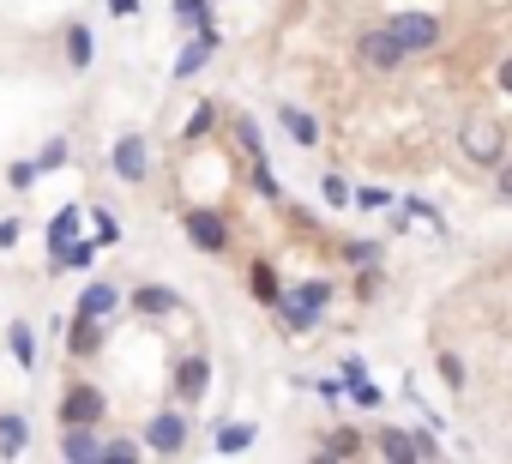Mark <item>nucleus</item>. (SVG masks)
Masks as SVG:
<instances>
[{
	"label": "nucleus",
	"mask_w": 512,
	"mask_h": 464,
	"mask_svg": "<svg viewBox=\"0 0 512 464\" xmlns=\"http://www.w3.org/2000/svg\"><path fill=\"white\" fill-rule=\"evenodd\" d=\"M181 236H187L199 254H229V217L211 211V205H187V211H181Z\"/></svg>",
	"instance_id": "nucleus-1"
},
{
	"label": "nucleus",
	"mask_w": 512,
	"mask_h": 464,
	"mask_svg": "<svg viewBox=\"0 0 512 464\" xmlns=\"http://www.w3.org/2000/svg\"><path fill=\"white\" fill-rule=\"evenodd\" d=\"M386 31H392L410 55H428V49H440V43H446L440 13H392V19H386Z\"/></svg>",
	"instance_id": "nucleus-2"
},
{
	"label": "nucleus",
	"mask_w": 512,
	"mask_h": 464,
	"mask_svg": "<svg viewBox=\"0 0 512 464\" xmlns=\"http://www.w3.org/2000/svg\"><path fill=\"white\" fill-rule=\"evenodd\" d=\"M85 223H91L85 205H61V211L49 217V272H67V254H73V242L85 236Z\"/></svg>",
	"instance_id": "nucleus-3"
},
{
	"label": "nucleus",
	"mask_w": 512,
	"mask_h": 464,
	"mask_svg": "<svg viewBox=\"0 0 512 464\" xmlns=\"http://www.w3.org/2000/svg\"><path fill=\"white\" fill-rule=\"evenodd\" d=\"M458 151H464L470 163H482V169H500V163H506V127H500V121H470V127L458 133Z\"/></svg>",
	"instance_id": "nucleus-4"
},
{
	"label": "nucleus",
	"mask_w": 512,
	"mask_h": 464,
	"mask_svg": "<svg viewBox=\"0 0 512 464\" xmlns=\"http://www.w3.org/2000/svg\"><path fill=\"white\" fill-rule=\"evenodd\" d=\"M61 422H97L103 428V416H109V392L97 386V380H67V392H61Z\"/></svg>",
	"instance_id": "nucleus-5"
},
{
	"label": "nucleus",
	"mask_w": 512,
	"mask_h": 464,
	"mask_svg": "<svg viewBox=\"0 0 512 464\" xmlns=\"http://www.w3.org/2000/svg\"><path fill=\"white\" fill-rule=\"evenodd\" d=\"M145 452H157V458L187 452V410H181V404H163V410L145 422Z\"/></svg>",
	"instance_id": "nucleus-6"
},
{
	"label": "nucleus",
	"mask_w": 512,
	"mask_h": 464,
	"mask_svg": "<svg viewBox=\"0 0 512 464\" xmlns=\"http://www.w3.org/2000/svg\"><path fill=\"white\" fill-rule=\"evenodd\" d=\"M217 49H223V31H217V19L193 25V31H187V49H181V55H175V67H169V79H193L205 61H217Z\"/></svg>",
	"instance_id": "nucleus-7"
},
{
	"label": "nucleus",
	"mask_w": 512,
	"mask_h": 464,
	"mask_svg": "<svg viewBox=\"0 0 512 464\" xmlns=\"http://www.w3.org/2000/svg\"><path fill=\"white\" fill-rule=\"evenodd\" d=\"M356 61L368 67V73H398L404 61H410V49L380 25V31H362V43H356Z\"/></svg>",
	"instance_id": "nucleus-8"
},
{
	"label": "nucleus",
	"mask_w": 512,
	"mask_h": 464,
	"mask_svg": "<svg viewBox=\"0 0 512 464\" xmlns=\"http://www.w3.org/2000/svg\"><path fill=\"white\" fill-rule=\"evenodd\" d=\"M109 169H115L127 187H145V181H151V151H145V139H139V133H121V139L109 145Z\"/></svg>",
	"instance_id": "nucleus-9"
},
{
	"label": "nucleus",
	"mask_w": 512,
	"mask_h": 464,
	"mask_svg": "<svg viewBox=\"0 0 512 464\" xmlns=\"http://www.w3.org/2000/svg\"><path fill=\"white\" fill-rule=\"evenodd\" d=\"M169 386H175V404H199V398H205V386H211V356H199V350L175 356Z\"/></svg>",
	"instance_id": "nucleus-10"
},
{
	"label": "nucleus",
	"mask_w": 512,
	"mask_h": 464,
	"mask_svg": "<svg viewBox=\"0 0 512 464\" xmlns=\"http://www.w3.org/2000/svg\"><path fill=\"white\" fill-rule=\"evenodd\" d=\"M61 458H67V464H103V434H97V422H61Z\"/></svg>",
	"instance_id": "nucleus-11"
},
{
	"label": "nucleus",
	"mask_w": 512,
	"mask_h": 464,
	"mask_svg": "<svg viewBox=\"0 0 512 464\" xmlns=\"http://www.w3.org/2000/svg\"><path fill=\"white\" fill-rule=\"evenodd\" d=\"M127 308H133L139 320H169V314H181V296H175L169 284H133Z\"/></svg>",
	"instance_id": "nucleus-12"
},
{
	"label": "nucleus",
	"mask_w": 512,
	"mask_h": 464,
	"mask_svg": "<svg viewBox=\"0 0 512 464\" xmlns=\"http://www.w3.org/2000/svg\"><path fill=\"white\" fill-rule=\"evenodd\" d=\"M247 296L260 302V308H278V302L290 296V284L278 278V266H272V260H253V266H247Z\"/></svg>",
	"instance_id": "nucleus-13"
},
{
	"label": "nucleus",
	"mask_w": 512,
	"mask_h": 464,
	"mask_svg": "<svg viewBox=\"0 0 512 464\" xmlns=\"http://www.w3.org/2000/svg\"><path fill=\"white\" fill-rule=\"evenodd\" d=\"M278 127H284V139L290 145H320V115H308L302 103H278Z\"/></svg>",
	"instance_id": "nucleus-14"
},
{
	"label": "nucleus",
	"mask_w": 512,
	"mask_h": 464,
	"mask_svg": "<svg viewBox=\"0 0 512 464\" xmlns=\"http://www.w3.org/2000/svg\"><path fill=\"white\" fill-rule=\"evenodd\" d=\"M103 320H91V314H73V326H67V356L73 362H91L97 350H103Z\"/></svg>",
	"instance_id": "nucleus-15"
},
{
	"label": "nucleus",
	"mask_w": 512,
	"mask_h": 464,
	"mask_svg": "<svg viewBox=\"0 0 512 464\" xmlns=\"http://www.w3.org/2000/svg\"><path fill=\"white\" fill-rule=\"evenodd\" d=\"M61 55H67V67H73V73H85V67L97 61V31H91L85 19H73V25H67V37H61Z\"/></svg>",
	"instance_id": "nucleus-16"
},
{
	"label": "nucleus",
	"mask_w": 512,
	"mask_h": 464,
	"mask_svg": "<svg viewBox=\"0 0 512 464\" xmlns=\"http://www.w3.org/2000/svg\"><path fill=\"white\" fill-rule=\"evenodd\" d=\"M73 314H91V320H109V314H121V284H109V278H91Z\"/></svg>",
	"instance_id": "nucleus-17"
},
{
	"label": "nucleus",
	"mask_w": 512,
	"mask_h": 464,
	"mask_svg": "<svg viewBox=\"0 0 512 464\" xmlns=\"http://www.w3.org/2000/svg\"><path fill=\"white\" fill-rule=\"evenodd\" d=\"M31 452V422L25 410H0V458H25Z\"/></svg>",
	"instance_id": "nucleus-18"
},
{
	"label": "nucleus",
	"mask_w": 512,
	"mask_h": 464,
	"mask_svg": "<svg viewBox=\"0 0 512 464\" xmlns=\"http://www.w3.org/2000/svg\"><path fill=\"white\" fill-rule=\"evenodd\" d=\"M211 440H217V458H241V452H253L260 428L253 422H223V428H211Z\"/></svg>",
	"instance_id": "nucleus-19"
},
{
	"label": "nucleus",
	"mask_w": 512,
	"mask_h": 464,
	"mask_svg": "<svg viewBox=\"0 0 512 464\" xmlns=\"http://www.w3.org/2000/svg\"><path fill=\"white\" fill-rule=\"evenodd\" d=\"M332 296H338V284H332V278H302V284H290V302H302V308H308V314H320V320H326Z\"/></svg>",
	"instance_id": "nucleus-20"
},
{
	"label": "nucleus",
	"mask_w": 512,
	"mask_h": 464,
	"mask_svg": "<svg viewBox=\"0 0 512 464\" xmlns=\"http://www.w3.org/2000/svg\"><path fill=\"white\" fill-rule=\"evenodd\" d=\"M374 452L392 458V464H410L416 458V434L410 428H374Z\"/></svg>",
	"instance_id": "nucleus-21"
},
{
	"label": "nucleus",
	"mask_w": 512,
	"mask_h": 464,
	"mask_svg": "<svg viewBox=\"0 0 512 464\" xmlns=\"http://www.w3.org/2000/svg\"><path fill=\"white\" fill-rule=\"evenodd\" d=\"M247 187L260 193V199H272V205H284V181H278L272 157H253V169H247Z\"/></svg>",
	"instance_id": "nucleus-22"
},
{
	"label": "nucleus",
	"mask_w": 512,
	"mask_h": 464,
	"mask_svg": "<svg viewBox=\"0 0 512 464\" xmlns=\"http://www.w3.org/2000/svg\"><path fill=\"white\" fill-rule=\"evenodd\" d=\"M362 452H368L362 428H332V434L320 440V458H362Z\"/></svg>",
	"instance_id": "nucleus-23"
},
{
	"label": "nucleus",
	"mask_w": 512,
	"mask_h": 464,
	"mask_svg": "<svg viewBox=\"0 0 512 464\" xmlns=\"http://www.w3.org/2000/svg\"><path fill=\"white\" fill-rule=\"evenodd\" d=\"M272 314L284 320V332H290V338H308V332H320V314H308V308H302V302H290V296H284Z\"/></svg>",
	"instance_id": "nucleus-24"
},
{
	"label": "nucleus",
	"mask_w": 512,
	"mask_h": 464,
	"mask_svg": "<svg viewBox=\"0 0 512 464\" xmlns=\"http://www.w3.org/2000/svg\"><path fill=\"white\" fill-rule=\"evenodd\" d=\"M7 350H13V362H19L25 374L37 368V332H31L25 320H13V326H7Z\"/></svg>",
	"instance_id": "nucleus-25"
},
{
	"label": "nucleus",
	"mask_w": 512,
	"mask_h": 464,
	"mask_svg": "<svg viewBox=\"0 0 512 464\" xmlns=\"http://www.w3.org/2000/svg\"><path fill=\"white\" fill-rule=\"evenodd\" d=\"M37 181H43V163H37V157H13V163H7V187H13V193H31Z\"/></svg>",
	"instance_id": "nucleus-26"
},
{
	"label": "nucleus",
	"mask_w": 512,
	"mask_h": 464,
	"mask_svg": "<svg viewBox=\"0 0 512 464\" xmlns=\"http://www.w3.org/2000/svg\"><path fill=\"white\" fill-rule=\"evenodd\" d=\"M350 290H356V302H380V296H386V272H380V266H356Z\"/></svg>",
	"instance_id": "nucleus-27"
},
{
	"label": "nucleus",
	"mask_w": 512,
	"mask_h": 464,
	"mask_svg": "<svg viewBox=\"0 0 512 464\" xmlns=\"http://www.w3.org/2000/svg\"><path fill=\"white\" fill-rule=\"evenodd\" d=\"M145 452V440H133V434H109L103 440V464H133Z\"/></svg>",
	"instance_id": "nucleus-28"
},
{
	"label": "nucleus",
	"mask_w": 512,
	"mask_h": 464,
	"mask_svg": "<svg viewBox=\"0 0 512 464\" xmlns=\"http://www.w3.org/2000/svg\"><path fill=\"white\" fill-rule=\"evenodd\" d=\"M211 127H217V103H199V109L187 115V127H181V139H187V145H199V139H205Z\"/></svg>",
	"instance_id": "nucleus-29"
},
{
	"label": "nucleus",
	"mask_w": 512,
	"mask_h": 464,
	"mask_svg": "<svg viewBox=\"0 0 512 464\" xmlns=\"http://www.w3.org/2000/svg\"><path fill=\"white\" fill-rule=\"evenodd\" d=\"M320 199H326L332 211H344V205H356V187H350L344 175H320Z\"/></svg>",
	"instance_id": "nucleus-30"
},
{
	"label": "nucleus",
	"mask_w": 512,
	"mask_h": 464,
	"mask_svg": "<svg viewBox=\"0 0 512 464\" xmlns=\"http://www.w3.org/2000/svg\"><path fill=\"white\" fill-rule=\"evenodd\" d=\"M169 19H175L181 31H193V25H205V19H211V0H175Z\"/></svg>",
	"instance_id": "nucleus-31"
},
{
	"label": "nucleus",
	"mask_w": 512,
	"mask_h": 464,
	"mask_svg": "<svg viewBox=\"0 0 512 464\" xmlns=\"http://www.w3.org/2000/svg\"><path fill=\"white\" fill-rule=\"evenodd\" d=\"M235 139H241L247 157H266V139H260V121L253 115H235Z\"/></svg>",
	"instance_id": "nucleus-32"
},
{
	"label": "nucleus",
	"mask_w": 512,
	"mask_h": 464,
	"mask_svg": "<svg viewBox=\"0 0 512 464\" xmlns=\"http://www.w3.org/2000/svg\"><path fill=\"white\" fill-rule=\"evenodd\" d=\"M91 236H97V242H103V248H115V242H121V217H115V211H103V205H97V211H91Z\"/></svg>",
	"instance_id": "nucleus-33"
},
{
	"label": "nucleus",
	"mask_w": 512,
	"mask_h": 464,
	"mask_svg": "<svg viewBox=\"0 0 512 464\" xmlns=\"http://www.w3.org/2000/svg\"><path fill=\"white\" fill-rule=\"evenodd\" d=\"M37 163H43V175H55V169H67V163H73V145H67V139H49V145L37 151Z\"/></svg>",
	"instance_id": "nucleus-34"
},
{
	"label": "nucleus",
	"mask_w": 512,
	"mask_h": 464,
	"mask_svg": "<svg viewBox=\"0 0 512 464\" xmlns=\"http://www.w3.org/2000/svg\"><path fill=\"white\" fill-rule=\"evenodd\" d=\"M97 248H103L97 236H79L73 254H67V272H91V266H97Z\"/></svg>",
	"instance_id": "nucleus-35"
},
{
	"label": "nucleus",
	"mask_w": 512,
	"mask_h": 464,
	"mask_svg": "<svg viewBox=\"0 0 512 464\" xmlns=\"http://www.w3.org/2000/svg\"><path fill=\"white\" fill-rule=\"evenodd\" d=\"M356 205H362V211H392L398 193H392V187H356Z\"/></svg>",
	"instance_id": "nucleus-36"
},
{
	"label": "nucleus",
	"mask_w": 512,
	"mask_h": 464,
	"mask_svg": "<svg viewBox=\"0 0 512 464\" xmlns=\"http://www.w3.org/2000/svg\"><path fill=\"white\" fill-rule=\"evenodd\" d=\"M344 260H350V266H380V242H374V236H362V242H344Z\"/></svg>",
	"instance_id": "nucleus-37"
},
{
	"label": "nucleus",
	"mask_w": 512,
	"mask_h": 464,
	"mask_svg": "<svg viewBox=\"0 0 512 464\" xmlns=\"http://www.w3.org/2000/svg\"><path fill=\"white\" fill-rule=\"evenodd\" d=\"M398 211H404V217H416V223H434V229H446V217H440L428 199H398Z\"/></svg>",
	"instance_id": "nucleus-38"
},
{
	"label": "nucleus",
	"mask_w": 512,
	"mask_h": 464,
	"mask_svg": "<svg viewBox=\"0 0 512 464\" xmlns=\"http://www.w3.org/2000/svg\"><path fill=\"white\" fill-rule=\"evenodd\" d=\"M440 380H446L452 392H464V380H470V374H464V356H452V350H440Z\"/></svg>",
	"instance_id": "nucleus-39"
},
{
	"label": "nucleus",
	"mask_w": 512,
	"mask_h": 464,
	"mask_svg": "<svg viewBox=\"0 0 512 464\" xmlns=\"http://www.w3.org/2000/svg\"><path fill=\"white\" fill-rule=\"evenodd\" d=\"M350 404H356V410H380V404H386V392H380L374 380H362V386H350Z\"/></svg>",
	"instance_id": "nucleus-40"
},
{
	"label": "nucleus",
	"mask_w": 512,
	"mask_h": 464,
	"mask_svg": "<svg viewBox=\"0 0 512 464\" xmlns=\"http://www.w3.org/2000/svg\"><path fill=\"white\" fill-rule=\"evenodd\" d=\"M410 434H416V458H422V464H428V458H440V452H446V446H440V440H434V422H428V428H410Z\"/></svg>",
	"instance_id": "nucleus-41"
},
{
	"label": "nucleus",
	"mask_w": 512,
	"mask_h": 464,
	"mask_svg": "<svg viewBox=\"0 0 512 464\" xmlns=\"http://www.w3.org/2000/svg\"><path fill=\"white\" fill-rule=\"evenodd\" d=\"M19 236H25V223H19V217H0V254L19 248Z\"/></svg>",
	"instance_id": "nucleus-42"
},
{
	"label": "nucleus",
	"mask_w": 512,
	"mask_h": 464,
	"mask_svg": "<svg viewBox=\"0 0 512 464\" xmlns=\"http://www.w3.org/2000/svg\"><path fill=\"white\" fill-rule=\"evenodd\" d=\"M314 392H320L326 404H344V398H350V392H344V374H338V380H314Z\"/></svg>",
	"instance_id": "nucleus-43"
},
{
	"label": "nucleus",
	"mask_w": 512,
	"mask_h": 464,
	"mask_svg": "<svg viewBox=\"0 0 512 464\" xmlns=\"http://www.w3.org/2000/svg\"><path fill=\"white\" fill-rule=\"evenodd\" d=\"M109 19H139V0H103Z\"/></svg>",
	"instance_id": "nucleus-44"
},
{
	"label": "nucleus",
	"mask_w": 512,
	"mask_h": 464,
	"mask_svg": "<svg viewBox=\"0 0 512 464\" xmlns=\"http://www.w3.org/2000/svg\"><path fill=\"white\" fill-rule=\"evenodd\" d=\"M494 187H500V199L512 205V163H500V169H494Z\"/></svg>",
	"instance_id": "nucleus-45"
},
{
	"label": "nucleus",
	"mask_w": 512,
	"mask_h": 464,
	"mask_svg": "<svg viewBox=\"0 0 512 464\" xmlns=\"http://www.w3.org/2000/svg\"><path fill=\"white\" fill-rule=\"evenodd\" d=\"M500 91H506V97H512V55H506V61H500Z\"/></svg>",
	"instance_id": "nucleus-46"
}]
</instances>
